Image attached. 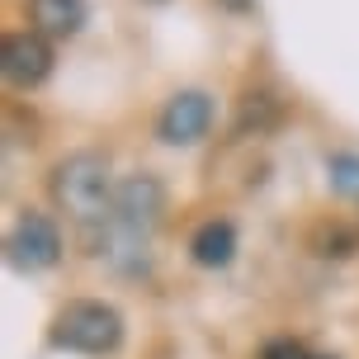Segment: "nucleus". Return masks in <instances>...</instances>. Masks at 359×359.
Here are the masks:
<instances>
[{
  "label": "nucleus",
  "instance_id": "1",
  "mask_svg": "<svg viewBox=\"0 0 359 359\" xmlns=\"http://www.w3.org/2000/svg\"><path fill=\"white\" fill-rule=\"evenodd\" d=\"M165 213V184L156 175H128L114 194L104 227H100V255L118 274H142L151 265V241Z\"/></svg>",
  "mask_w": 359,
  "mask_h": 359
},
{
  "label": "nucleus",
  "instance_id": "2",
  "mask_svg": "<svg viewBox=\"0 0 359 359\" xmlns=\"http://www.w3.org/2000/svg\"><path fill=\"white\" fill-rule=\"evenodd\" d=\"M48 194L62 213L72 217L76 227H104L109 208H114V194L118 184L109 175V156L104 151H72L53 165L48 175Z\"/></svg>",
  "mask_w": 359,
  "mask_h": 359
},
{
  "label": "nucleus",
  "instance_id": "3",
  "mask_svg": "<svg viewBox=\"0 0 359 359\" xmlns=\"http://www.w3.org/2000/svg\"><path fill=\"white\" fill-rule=\"evenodd\" d=\"M48 341L67 355H90L104 359L123 345V312L104 298H72L67 307H57Z\"/></svg>",
  "mask_w": 359,
  "mask_h": 359
},
{
  "label": "nucleus",
  "instance_id": "4",
  "mask_svg": "<svg viewBox=\"0 0 359 359\" xmlns=\"http://www.w3.org/2000/svg\"><path fill=\"white\" fill-rule=\"evenodd\" d=\"M5 260L19 274H38V269H53L62 260V227L38 208H24L15 217V227L5 236Z\"/></svg>",
  "mask_w": 359,
  "mask_h": 359
},
{
  "label": "nucleus",
  "instance_id": "5",
  "mask_svg": "<svg viewBox=\"0 0 359 359\" xmlns=\"http://www.w3.org/2000/svg\"><path fill=\"white\" fill-rule=\"evenodd\" d=\"M213 128V95L208 90H180L156 114V137L165 147H194Z\"/></svg>",
  "mask_w": 359,
  "mask_h": 359
},
{
  "label": "nucleus",
  "instance_id": "6",
  "mask_svg": "<svg viewBox=\"0 0 359 359\" xmlns=\"http://www.w3.org/2000/svg\"><path fill=\"white\" fill-rule=\"evenodd\" d=\"M53 38H43L38 29H19V34H5V48H0V72L15 90H34L53 76Z\"/></svg>",
  "mask_w": 359,
  "mask_h": 359
},
{
  "label": "nucleus",
  "instance_id": "7",
  "mask_svg": "<svg viewBox=\"0 0 359 359\" xmlns=\"http://www.w3.org/2000/svg\"><path fill=\"white\" fill-rule=\"evenodd\" d=\"M189 255H194V265H203V269L232 265V255H236V227L227 222V217H208V222L189 236Z\"/></svg>",
  "mask_w": 359,
  "mask_h": 359
},
{
  "label": "nucleus",
  "instance_id": "8",
  "mask_svg": "<svg viewBox=\"0 0 359 359\" xmlns=\"http://www.w3.org/2000/svg\"><path fill=\"white\" fill-rule=\"evenodd\" d=\"M29 19L43 38H72L86 24V0H29Z\"/></svg>",
  "mask_w": 359,
  "mask_h": 359
},
{
  "label": "nucleus",
  "instance_id": "9",
  "mask_svg": "<svg viewBox=\"0 0 359 359\" xmlns=\"http://www.w3.org/2000/svg\"><path fill=\"white\" fill-rule=\"evenodd\" d=\"M274 123H279V104H274V95H246L232 133H236V137H251V128H255V137H260V133H269Z\"/></svg>",
  "mask_w": 359,
  "mask_h": 359
},
{
  "label": "nucleus",
  "instance_id": "10",
  "mask_svg": "<svg viewBox=\"0 0 359 359\" xmlns=\"http://www.w3.org/2000/svg\"><path fill=\"white\" fill-rule=\"evenodd\" d=\"M326 170H331V184H336L341 194H359V156L336 151V156L326 161Z\"/></svg>",
  "mask_w": 359,
  "mask_h": 359
},
{
  "label": "nucleus",
  "instance_id": "11",
  "mask_svg": "<svg viewBox=\"0 0 359 359\" xmlns=\"http://www.w3.org/2000/svg\"><path fill=\"white\" fill-rule=\"evenodd\" d=\"M260 359H336V355H317V350H307L303 341L279 336V341H265V345H260Z\"/></svg>",
  "mask_w": 359,
  "mask_h": 359
},
{
  "label": "nucleus",
  "instance_id": "12",
  "mask_svg": "<svg viewBox=\"0 0 359 359\" xmlns=\"http://www.w3.org/2000/svg\"><path fill=\"white\" fill-rule=\"evenodd\" d=\"M217 5H222V10H232V15H246L255 0H217Z\"/></svg>",
  "mask_w": 359,
  "mask_h": 359
},
{
  "label": "nucleus",
  "instance_id": "13",
  "mask_svg": "<svg viewBox=\"0 0 359 359\" xmlns=\"http://www.w3.org/2000/svg\"><path fill=\"white\" fill-rule=\"evenodd\" d=\"M147 5H165V0H147Z\"/></svg>",
  "mask_w": 359,
  "mask_h": 359
}]
</instances>
